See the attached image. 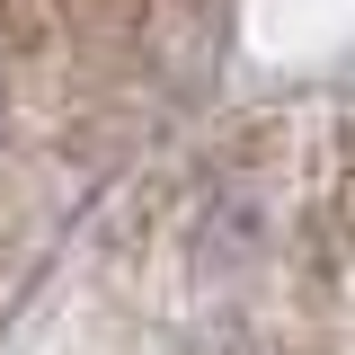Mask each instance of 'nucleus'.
I'll return each instance as SVG.
<instances>
[{"instance_id":"nucleus-1","label":"nucleus","mask_w":355,"mask_h":355,"mask_svg":"<svg viewBox=\"0 0 355 355\" xmlns=\"http://www.w3.org/2000/svg\"><path fill=\"white\" fill-rule=\"evenodd\" d=\"M0 116H9V98H0Z\"/></svg>"}]
</instances>
